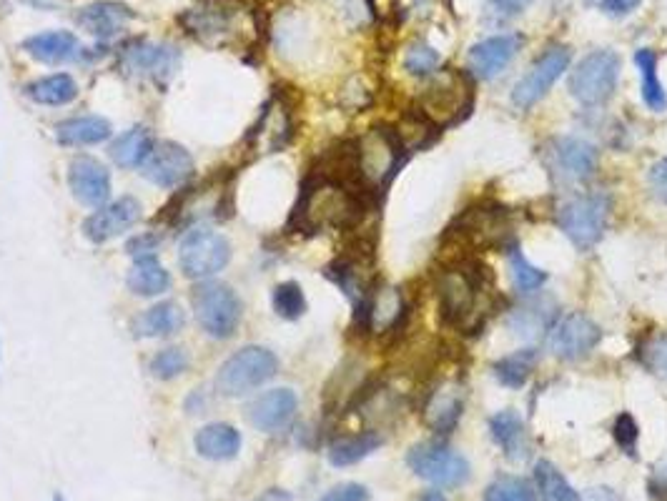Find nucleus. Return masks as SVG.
Instances as JSON below:
<instances>
[{"instance_id": "3", "label": "nucleus", "mask_w": 667, "mask_h": 501, "mask_svg": "<svg viewBox=\"0 0 667 501\" xmlns=\"http://www.w3.org/2000/svg\"><path fill=\"white\" fill-rule=\"evenodd\" d=\"M191 306H194V316L206 336L216 341L231 339L244 319L241 299L224 281H201L191 294Z\"/></svg>"}, {"instance_id": "39", "label": "nucleus", "mask_w": 667, "mask_h": 501, "mask_svg": "<svg viewBox=\"0 0 667 501\" xmlns=\"http://www.w3.org/2000/svg\"><path fill=\"white\" fill-rule=\"evenodd\" d=\"M484 501H537L535 491L530 484L517 476H502V479L492 481L484 491Z\"/></svg>"}, {"instance_id": "48", "label": "nucleus", "mask_w": 667, "mask_h": 501, "mask_svg": "<svg viewBox=\"0 0 667 501\" xmlns=\"http://www.w3.org/2000/svg\"><path fill=\"white\" fill-rule=\"evenodd\" d=\"M489 6L499 13V16H520L532 6V0H489Z\"/></svg>"}, {"instance_id": "38", "label": "nucleus", "mask_w": 667, "mask_h": 501, "mask_svg": "<svg viewBox=\"0 0 667 501\" xmlns=\"http://www.w3.org/2000/svg\"><path fill=\"white\" fill-rule=\"evenodd\" d=\"M510 271H512V281H515L517 291H522V294H532V291L542 289L547 281L545 271H540L537 266H532L530 261H527L525 256L517 251V248H512L510 251Z\"/></svg>"}, {"instance_id": "16", "label": "nucleus", "mask_w": 667, "mask_h": 501, "mask_svg": "<svg viewBox=\"0 0 667 501\" xmlns=\"http://www.w3.org/2000/svg\"><path fill=\"white\" fill-rule=\"evenodd\" d=\"M141 201L133 196H121L116 201H108L106 206L96 208L91 216L83 221L81 231L91 243L101 246V243L113 241V238L123 236L128 228L136 226L141 221Z\"/></svg>"}, {"instance_id": "44", "label": "nucleus", "mask_w": 667, "mask_h": 501, "mask_svg": "<svg viewBox=\"0 0 667 501\" xmlns=\"http://www.w3.org/2000/svg\"><path fill=\"white\" fill-rule=\"evenodd\" d=\"M158 246H161V236L153 231H146L133 236L131 241L126 243V251L131 259H143V256H156Z\"/></svg>"}, {"instance_id": "51", "label": "nucleus", "mask_w": 667, "mask_h": 501, "mask_svg": "<svg viewBox=\"0 0 667 501\" xmlns=\"http://www.w3.org/2000/svg\"><path fill=\"white\" fill-rule=\"evenodd\" d=\"M422 501H447V499H444V496L439 494V491H427V494L422 496Z\"/></svg>"}, {"instance_id": "11", "label": "nucleus", "mask_w": 667, "mask_h": 501, "mask_svg": "<svg viewBox=\"0 0 667 501\" xmlns=\"http://www.w3.org/2000/svg\"><path fill=\"white\" fill-rule=\"evenodd\" d=\"M181 66V53L171 43L136 41L123 48L121 68L133 78L166 86Z\"/></svg>"}, {"instance_id": "32", "label": "nucleus", "mask_w": 667, "mask_h": 501, "mask_svg": "<svg viewBox=\"0 0 667 501\" xmlns=\"http://www.w3.org/2000/svg\"><path fill=\"white\" fill-rule=\"evenodd\" d=\"M384 444L382 434L377 431H362L357 436H347V439H339L329 446V464L331 466H354L362 459H367L372 451H377Z\"/></svg>"}, {"instance_id": "50", "label": "nucleus", "mask_w": 667, "mask_h": 501, "mask_svg": "<svg viewBox=\"0 0 667 501\" xmlns=\"http://www.w3.org/2000/svg\"><path fill=\"white\" fill-rule=\"evenodd\" d=\"M590 499H597V501H615V496L610 494V489H595L590 494Z\"/></svg>"}, {"instance_id": "28", "label": "nucleus", "mask_w": 667, "mask_h": 501, "mask_svg": "<svg viewBox=\"0 0 667 501\" xmlns=\"http://www.w3.org/2000/svg\"><path fill=\"white\" fill-rule=\"evenodd\" d=\"M153 146H156V138H153L151 128L133 126L113 138L108 146V156L118 168H141L143 161L151 156Z\"/></svg>"}, {"instance_id": "35", "label": "nucleus", "mask_w": 667, "mask_h": 501, "mask_svg": "<svg viewBox=\"0 0 667 501\" xmlns=\"http://www.w3.org/2000/svg\"><path fill=\"white\" fill-rule=\"evenodd\" d=\"M535 481L540 486L545 501H582L580 494L570 486V481L562 476V471L557 469L550 461H540L535 466Z\"/></svg>"}, {"instance_id": "25", "label": "nucleus", "mask_w": 667, "mask_h": 501, "mask_svg": "<svg viewBox=\"0 0 667 501\" xmlns=\"http://www.w3.org/2000/svg\"><path fill=\"white\" fill-rule=\"evenodd\" d=\"M194 449L201 459L231 461L241 451V431L226 421H214L196 431Z\"/></svg>"}, {"instance_id": "41", "label": "nucleus", "mask_w": 667, "mask_h": 501, "mask_svg": "<svg viewBox=\"0 0 667 501\" xmlns=\"http://www.w3.org/2000/svg\"><path fill=\"white\" fill-rule=\"evenodd\" d=\"M542 309H545V306H530V309L515 311V314L510 316V326L520 336H535L547 321V311Z\"/></svg>"}, {"instance_id": "12", "label": "nucleus", "mask_w": 667, "mask_h": 501, "mask_svg": "<svg viewBox=\"0 0 667 501\" xmlns=\"http://www.w3.org/2000/svg\"><path fill=\"white\" fill-rule=\"evenodd\" d=\"M572 51L567 46H552L532 63L530 71L520 78V83L512 91V103L522 111L532 108L547 96L552 86L562 78V73L570 68Z\"/></svg>"}, {"instance_id": "9", "label": "nucleus", "mask_w": 667, "mask_h": 501, "mask_svg": "<svg viewBox=\"0 0 667 501\" xmlns=\"http://www.w3.org/2000/svg\"><path fill=\"white\" fill-rule=\"evenodd\" d=\"M407 464L419 479L439 486L457 489L469 479V464L462 454L444 444H419L409 451Z\"/></svg>"}, {"instance_id": "40", "label": "nucleus", "mask_w": 667, "mask_h": 501, "mask_svg": "<svg viewBox=\"0 0 667 501\" xmlns=\"http://www.w3.org/2000/svg\"><path fill=\"white\" fill-rule=\"evenodd\" d=\"M439 63H442V56L422 41L412 43V46L407 48V53H404V68H407V73H412V76H434Z\"/></svg>"}, {"instance_id": "22", "label": "nucleus", "mask_w": 667, "mask_h": 501, "mask_svg": "<svg viewBox=\"0 0 667 501\" xmlns=\"http://www.w3.org/2000/svg\"><path fill=\"white\" fill-rule=\"evenodd\" d=\"M464 411V386L459 381H442L432 389L424 404V424L437 434L454 429Z\"/></svg>"}, {"instance_id": "31", "label": "nucleus", "mask_w": 667, "mask_h": 501, "mask_svg": "<svg viewBox=\"0 0 667 501\" xmlns=\"http://www.w3.org/2000/svg\"><path fill=\"white\" fill-rule=\"evenodd\" d=\"M489 429H492L494 441L502 446L505 456L517 461L530 454V451H527V431L520 414H515V411H499V414H494L492 419H489Z\"/></svg>"}, {"instance_id": "8", "label": "nucleus", "mask_w": 667, "mask_h": 501, "mask_svg": "<svg viewBox=\"0 0 667 501\" xmlns=\"http://www.w3.org/2000/svg\"><path fill=\"white\" fill-rule=\"evenodd\" d=\"M244 11V0H196L179 18L189 36L201 43H221L234 36V21Z\"/></svg>"}, {"instance_id": "43", "label": "nucleus", "mask_w": 667, "mask_h": 501, "mask_svg": "<svg viewBox=\"0 0 667 501\" xmlns=\"http://www.w3.org/2000/svg\"><path fill=\"white\" fill-rule=\"evenodd\" d=\"M615 441L617 446H620L625 454L635 456V449H637V424L635 419H632L630 414H622L617 416L615 421Z\"/></svg>"}, {"instance_id": "29", "label": "nucleus", "mask_w": 667, "mask_h": 501, "mask_svg": "<svg viewBox=\"0 0 667 501\" xmlns=\"http://www.w3.org/2000/svg\"><path fill=\"white\" fill-rule=\"evenodd\" d=\"M28 101L38 103V106H68L78 98V83L76 78L68 73H53V76H43L38 81H31L23 88Z\"/></svg>"}, {"instance_id": "45", "label": "nucleus", "mask_w": 667, "mask_h": 501, "mask_svg": "<svg viewBox=\"0 0 667 501\" xmlns=\"http://www.w3.org/2000/svg\"><path fill=\"white\" fill-rule=\"evenodd\" d=\"M369 491L362 484H339L316 501H367Z\"/></svg>"}, {"instance_id": "36", "label": "nucleus", "mask_w": 667, "mask_h": 501, "mask_svg": "<svg viewBox=\"0 0 667 501\" xmlns=\"http://www.w3.org/2000/svg\"><path fill=\"white\" fill-rule=\"evenodd\" d=\"M271 306H274V314L284 321H299L306 314V296L296 281H284V284H276L271 291Z\"/></svg>"}, {"instance_id": "47", "label": "nucleus", "mask_w": 667, "mask_h": 501, "mask_svg": "<svg viewBox=\"0 0 667 501\" xmlns=\"http://www.w3.org/2000/svg\"><path fill=\"white\" fill-rule=\"evenodd\" d=\"M650 186L652 191H655V196L667 203V158L665 161H657L655 166L650 168Z\"/></svg>"}, {"instance_id": "20", "label": "nucleus", "mask_w": 667, "mask_h": 501, "mask_svg": "<svg viewBox=\"0 0 667 501\" xmlns=\"http://www.w3.org/2000/svg\"><path fill=\"white\" fill-rule=\"evenodd\" d=\"M136 18V13L118 0H98L91 6L81 8L76 16V23L86 33H91L98 41H111V38L121 36L128 28V23Z\"/></svg>"}, {"instance_id": "13", "label": "nucleus", "mask_w": 667, "mask_h": 501, "mask_svg": "<svg viewBox=\"0 0 667 501\" xmlns=\"http://www.w3.org/2000/svg\"><path fill=\"white\" fill-rule=\"evenodd\" d=\"M148 183L158 188H179L196 173L194 156L176 141H156L151 156L138 168Z\"/></svg>"}, {"instance_id": "10", "label": "nucleus", "mask_w": 667, "mask_h": 501, "mask_svg": "<svg viewBox=\"0 0 667 501\" xmlns=\"http://www.w3.org/2000/svg\"><path fill=\"white\" fill-rule=\"evenodd\" d=\"M610 218V201L602 193L577 196L567 201L560 211V228L580 248L595 246L602 238Z\"/></svg>"}, {"instance_id": "19", "label": "nucleus", "mask_w": 667, "mask_h": 501, "mask_svg": "<svg viewBox=\"0 0 667 501\" xmlns=\"http://www.w3.org/2000/svg\"><path fill=\"white\" fill-rule=\"evenodd\" d=\"M296 409H299V399L291 389H271L266 394L256 396L246 409L251 426H256L264 434H276V431L286 429L294 419Z\"/></svg>"}, {"instance_id": "4", "label": "nucleus", "mask_w": 667, "mask_h": 501, "mask_svg": "<svg viewBox=\"0 0 667 501\" xmlns=\"http://www.w3.org/2000/svg\"><path fill=\"white\" fill-rule=\"evenodd\" d=\"M439 306L449 324L459 329H472L484 319L482 291L484 276L472 271L469 266L464 269H447L437 284Z\"/></svg>"}, {"instance_id": "49", "label": "nucleus", "mask_w": 667, "mask_h": 501, "mask_svg": "<svg viewBox=\"0 0 667 501\" xmlns=\"http://www.w3.org/2000/svg\"><path fill=\"white\" fill-rule=\"evenodd\" d=\"M254 501H291V494L284 489H266L264 494L256 496Z\"/></svg>"}, {"instance_id": "15", "label": "nucleus", "mask_w": 667, "mask_h": 501, "mask_svg": "<svg viewBox=\"0 0 667 501\" xmlns=\"http://www.w3.org/2000/svg\"><path fill=\"white\" fill-rule=\"evenodd\" d=\"M68 188L81 206L96 211L111 201V171L98 158L86 153L73 156L68 163Z\"/></svg>"}, {"instance_id": "52", "label": "nucleus", "mask_w": 667, "mask_h": 501, "mask_svg": "<svg viewBox=\"0 0 667 501\" xmlns=\"http://www.w3.org/2000/svg\"><path fill=\"white\" fill-rule=\"evenodd\" d=\"M53 501H66V496H63V494H53Z\"/></svg>"}, {"instance_id": "5", "label": "nucleus", "mask_w": 667, "mask_h": 501, "mask_svg": "<svg viewBox=\"0 0 667 501\" xmlns=\"http://www.w3.org/2000/svg\"><path fill=\"white\" fill-rule=\"evenodd\" d=\"M231 261V243L224 233L199 226L184 233L179 243L181 274L191 281H209Z\"/></svg>"}, {"instance_id": "42", "label": "nucleus", "mask_w": 667, "mask_h": 501, "mask_svg": "<svg viewBox=\"0 0 667 501\" xmlns=\"http://www.w3.org/2000/svg\"><path fill=\"white\" fill-rule=\"evenodd\" d=\"M642 361H645V366L652 374L667 379V334H660L647 341L645 351H642Z\"/></svg>"}, {"instance_id": "6", "label": "nucleus", "mask_w": 667, "mask_h": 501, "mask_svg": "<svg viewBox=\"0 0 667 501\" xmlns=\"http://www.w3.org/2000/svg\"><path fill=\"white\" fill-rule=\"evenodd\" d=\"M469 96V78L457 71H444L419 93V111L434 126H449L467 111Z\"/></svg>"}, {"instance_id": "34", "label": "nucleus", "mask_w": 667, "mask_h": 501, "mask_svg": "<svg viewBox=\"0 0 667 501\" xmlns=\"http://www.w3.org/2000/svg\"><path fill=\"white\" fill-rule=\"evenodd\" d=\"M535 361V349H522L517 351V354H510L502 361H497L494 374H497V379L502 381V384L510 386V389H520V386H525V381L530 379L532 369H535Z\"/></svg>"}, {"instance_id": "7", "label": "nucleus", "mask_w": 667, "mask_h": 501, "mask_svg": "<svg viewBox=\"0 0 667 501\" xmlns=\"http://www.w3.org/2000/svg\"><path fill=\"white\" fill-rule=\"evenodd\" d=\"M620 78V56L615 51H595L580 61L570 76V93L582 106H600L615 93Z\"/></svg>"}, {"instance_id": "21", "label": "nucleus", "mask_w": 667, "mask_h": 501, "mask_svg": "<svg viewBox=\"0 0 667 501\" xmlns=\"http://www.w3.org/2000/svg\"><path fill=\"white\" fill-rule=\"evenodd\" d=\"M552 168L567 181H582L597 168V148L582 138H557L550 146Z\"/></svg>"}, {"instance_id": "1", "label": "nucleus", "mask_w": 667, "mask_h": 501, "mask_svg": "<svg viewBox=\"0 0 667 501\" xmlns=\"http://www.w3.org/2000/svg\"><path fill=\"white\" fill-rule=\"evenodd\" d=\"M364 203L347 181L326 173L304 183L299 203L294 208V223L301 231H324V228H349L362 218Z\"/></svg>"}, {"instance_id": "2", "label": "nucleus", "mask_w": 667, "mask_h": 501, "mask_svg": "<svg viewBox=\"0 0 667 501\" xmlns=\"http://www.w3.org/2000/svg\"><path fill=\"white\" fill-rule=\"evenodd\" d=\"M279 374V359L266 346H244L231 354L216 371V391L226 399H239L264 386Z\"/></svg>"}, {"instance_id": "24", "label": "nucleus", "mask_w": 667, "mask_h": 501, "mask_svg": "<svg viewBox=\"0 0 667 501\" xmlns=\"http://www.w3.org/2000/svg\"><path fill=\"white\" fill-rule=\"evenodd\" d=\"M186 324V314L176 301H161L133 319L131 331L136 339H169Z\"/></svg>"}, {"instance_id": "33", "label": "nucleus", "mask_w": 667, "mask_h": 501, "mask_svg": "<svg viewBox=\"0 0 667 501\" xmlns=\"http://www.w3.org/2000/svg\"><path fill=\"white\" fill-rule=\"evenodd\" d=\"M635 63L640 68V78H642V101L650 111L662 113L667 108V93L662 88L660 78H657V56L655 51L650 48H640L635 53Z\"/></svg>"}, {"instance_id": "26", "label": "nucleus", "mask_w": 667, "mask_h": 501, "mask_svg": "<svg viewBox=\"0 0 667 501\" xmlns=\"http://www.w3.org/2000/svg\"><path fill=\"white\" fill-rule=\"evenodd\" d=\"M113 136V126L103 116H73L56 123V141L66 148H83L106 143Z\"/></svg>"}, {"instance_id": "30", "label": "nucleus", "mask_w": 667, "mask_h": 501, "mask_svg": "<svg viewBox=\"0 0 667 501\" xmlns=\"http://www.w3.org/2000/svg\"><path fill=\"white\" fill-rule=\"evenodd\" d=\"M404 314V299L397 289H382L369 296V304L364 309V324L377 334L394 329Z\"/></svg>"}, {"instance_id": "37", "label": "nucleus", "mask_w": 667, "mask_h": 501, "mask_svg": "<svg viewBox=\"0 0 667 501\" xmlns=\"http://www.w3.org/2000/svg\"><path fill=\"white\" fill-rule=\"evenodd\" d=\"M189 364L191 359L184 349H179V346H169V349H163L151 356V361H148V371H151L153 379L158 381H174L189 371Z\"/></svg>"}, {"instance_id": "46", "label": "nucleus", "mask_w": 667, "mask_h": 501, "mask_svg": "<svg viewBox=\"0 0 667 501\" xmlns=\"http://www.w3.org/2000/svg\"><path fill=\"white\" fill-rule=\"evenodd\" d=\"M642 6V0H597V8L612 18H622L635 13Z\"/></svg>"}, {"instance_id": "23", "label": "nucleus", "mask_w": 667, "mask_h": 501, "mask_svg": "<svg viewBox=\"0 0 667 501\" xmlns=\"http://www.w3.org/2000/svg\"><path fill=\"white\" fill-rule=\"evenodd\" d=\"M23 53L33 61L46 63V66H63V63L78 61L83 53L81 41L71 31H48L36 33V36L23 41Z\"/></svg>"}, {"instance_id": "14", "label": "nucleus", "mask_w": 667, "mask_h": 501, "mask_svg": "<svg viewBox=\"0 0 667 501\" xmlns=\"http://www.w3.org/2000/svg\"><path fill=\"white\" fill-rule=\"evenodd\" d=\"M399 151H402V143H399L397 136L382 131V128H374L367 138L357 143V161L362 181L374 188L384 186L394 173V168H397Z\"/></svg>"}, {"instance_id": "27", "label": "nucleus", "mask_w": 667, "mask_h": 501, "mask_svg": "<svg viewBox=\"0 0 667 501\" xmlns=\"http://www.w3.org/2000/svg\"><path fill=\"white\" fill-rule=\"evenodd\" d=\"M171 274L163 269L161 261L156 256H143V259H133V266L128 269L126 286L133 296L141 299H156L171 289Z\"/></svg>"}, {"instance_id": "18", "label": "nucleus", "mask_w": 667, "mask_h": 501, "mask_svg": "<svg viewBox=\"0 0 667 501\" xmlns=\"http://www.w3.org/2000/svg\"><path fill=\"white\" fill-rule=\"evenodd\" d=\"M522 48V36L517 33H505V36H492L487 41H479L469 48L467 63L469 71L477 78L492 81L505 71Z\"/></svg>"}, {"instance_id": "17", "label": "nucleus", "mask_w": 667, "mask_h": 501, "mask_svg": "<svg viewBox=\"0 0 667 501\" xmlns=\"http://www.w3.org/2000/svg\"><path fill=\"white\" fill-rule=\"evenodd\" d=\"M602 339V331L590 316L585 314H567L557 321L550 329V344L552 354L560 356V359H580V356L590 354Z\"/></svg>"}]
</instances>
